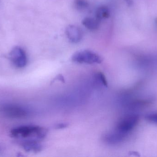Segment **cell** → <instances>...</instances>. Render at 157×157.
<instances>
[{
	"label": "cell",
	"mask_w": 157,
	"mask_h": 157,
	"mask_svg": "<svg viewBox=\"0 0 157 157\" xmlns=\"http://www.w3.org/2000/svg\"><path fill=\"white\" fill-rule=\"evenodd\" d=\"M48 132L46 128L39 126L24 125L12 129L10 135L16 139L40 141L46 137Z\"/></svg>",
	"instance_id": "6da1fadb"
},
{
	"label": "cell",
	"mask_w": 157,
	"mask_h": 157,
	"mask_svg": "<svg viewBox=\"0 0 157 157\" xmlns=\"http://www.w3.org/2000/svg\"><path fill=\"white\" fill-rule=\"evenodd\" d=\"M72 60L79 64H99L102 61V58L99 54L92 51L83 50L76 52L72 55Z\"/></svg>",
	"instance_id": "7a4b0ae2"
},
{
	"label": "cell",
	"mask_w": 157,
	"mask_h": 157,
	"mask_svg": "<svg viewBox=\"0 0 157 157\" xmlns=\"http://www.w3.org/2000/svg\"><path fill=\"white\" fill-rule=\"evenodd\" d=\"M0 112L6 117L13 119H21L28 115L29 111L23 106L6 104L0 106Z\"/></svg>",
	"instance_id": "3957f363"
},
{
	"label": "cell",
	"mask_w": 157,
	"mask_h": 157,
	"mask_svg": "<svg viewBox=\"0 0 157 157\" xmlns=\"http://www.w3.org/2000/svg\"><path fill=\"white\" fill-rule=\"evenodd\" d=\"M138 120L139 117L137 115L135 114L127 115L119 121L114 130L126 136L135 127Z\"/></svg>",
	"instance_id": "277c9868"
},
{
	"label": "cell",
	"mask_w": 157,
	"mask_h": 157,
	"mask_svg": "<svg viewBox=\"0 0 157 157\" xmlns=\"http://www.w3.org/2000/svg\"><path fill=\"white\" fill-rule=\"evenodd\" d=\"M11 61L16 67L23 68L27 63V57L25 51L20 47H14L10 53Z\"/></svg>",
	"instance_id": "5b68a950"
},
{
	"label": "cell",
	"mask_w": 157,
	"mask_h": 157,
	"mask_svg": "<svg viewBox=\"0 0 157 157\" xmlns=\"http://www.w3.org/2000/svg\"><path fill=\"white\" fill-rule=\"evenodd\" d=\"M65 32L68 39L73 43H78L83 37L81 29L75 25H70L67 26Z\"/></svg>",
	"instance_id": "8992f818"
},
{
	"label": "cell",
	"mask_w": 157,
	"mask_h": 157,
	"mask_svg": "<svg viewBox=\"0 0 157 157\" xmlns=\"http://www.w3.org/2000/svg\"><path fill=\"white\" fill-rule=\"evenodd\" d=\"M21 146L23 149L27 152L39 153L42 150L43 148L40 141L36 140H23L21 142Z\"/></svg>",
	"instance_id": "52a82bcc"
},
{
	"label": "cell",
	"mask_w": 157,
	"mask_h": 157,
	"mask_svg": "<svg viewBox=\"0 0 157 157\" xmlns=\"http://www.w3.org/2000/svg\"><path fill=\"white\" fill-rule=\"evenodd\" d=\"M126 137L114 130L105 135L104 140L109 144L114 145L121 143Z\"/></svg>",
	"instance_id": "ba28073f"
},
{
	"label": "cell",
	"mask_w": 157,
	"mask_h": 157,
	"mask_svg": "<svg viewBox=\"0 0 157 157\" xmlns=\"http://www.w3.org/2000/svg\"><path fill=\"white\" fill-rule=\"evenodd\" d=\"M82 24L85 27L89 30H94L98 29L100 26V21L96 18L86 17L83 19Z\"/></svg>",
	"instance_id": "9c48e42d"
},
{
	"label": "cell",
	"mask_w": 157,
	"mask_h": 157,
	"mask_svg": "<svg viewBox=\"0 0 157 157\" xmlns=\"http://www.w3.org/2000/svg\"><path fill=\"white\" fill-rule=\"evenodd\" d=\"M110 14V10L108 6H101L98 7L96 11V18L100 22L102 20L109 18Z\"/></svg>",
	"instance_id": "30bf717a"
},
{
	"label": "cell",
	"mask_w": 157,
	"mask_h": 157,
	"mask_svg": "<svg viewBox=\"0 0 157 157\" xmlns=\"http://www.w3.org/2000/svg\"><path fill=\"white\" fill-rule=\"evenodd\" d=\"M74 6L77 10L81 11L87 8L89 4L86 0H75Z\"/></svg>",
	"instance_id": "8fae6325"
},
{
	"label": "cell",
	"mask_w": 157,
	"mask_h": 157,
	"mask_svg": "<svg viewBox=\"0 0 157 157\" xmlns=\"http://www.w3.org/2000/svg\"><path fill=\"white\" fill-rule=\"evenodd\" d=\"M145 119L149 122L157 124V111L147 114Z\"/></svg>",
	"instance_id": "7c38bea8"
},
{
	"label": "cell",
	"mask_w": 157,
	"mask_h": 157,
	"mask_svg": "<svg viewBox=\"0 0 157 157\" xmlns=\"http://www.w3.org/2000/svg\"><path fill=\"white\" fill-rule=\"evenodd\" d=\"M96 77H97V79L99 81V82L101 83V84H102L104 86L107 87L108 83H107L106 78L103 74L101 73H98Z\"/></svg>",
	"instance_id": "4fadbf2b"
},
{
	"label": "cell",
	"mask_w": 157,
	"mask_h": 157,
	"mask_svg": "<svg viewBox=\"0 0 157 157\" xmlns=\"http://www.w3.org/2000/svg\"><path fill=\"white\" fill-rule=\"evenodd\" d=\"M67 126H68V125H67V124H58L57 125H56L55 128H56V129H63V128H66V127H67Z\"/></svg>",
	"instance_id": "5bb4252c"
}]
</instances>
